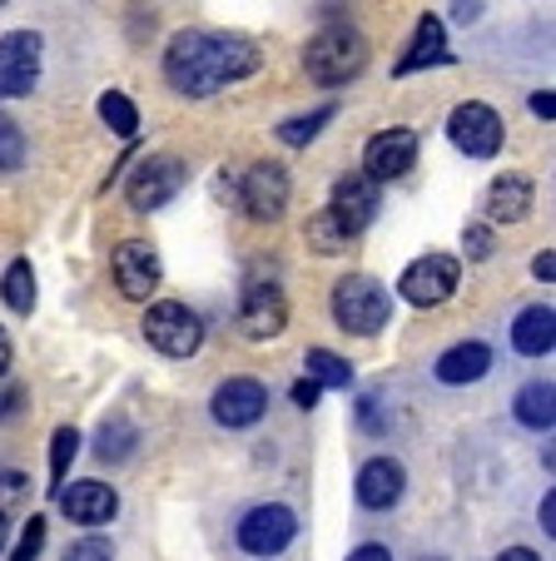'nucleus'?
Returning a JSON list of instances; mask_svg holds the SVG:
<instances>
[{
  "label": "nucleus",
  "mask_w": 556,
  "mask_h": 561,
  "mask_svg": "<svg viewBox=\"0 0 556 561\" xmlns=\"http://www.w3.org/2000/svg\"><path fill=\"white\" fill-rule=\"evenodd\" d=\"M259 70V50L243 35H214V31H179L164 50V75L179 95H214L229 80Z\"/></svg>",
  "instance_id": "1"
},
{
  "label": "nucleus",
  "mask_w": 556,
  "mask_h": 561,
  "mask_svg": "<svg viewBox=\"0 0 556 561\" xmlns=\"http://www.w3.org/2000/svg\"><path fill=\"white\" fill-rule=\"evenodd\" d=\"M348 561H393V551L378 547V541H363L358 551H348Z\"/></svg>",
  "instance_id": "33"
},
{
  "label": "nucleus",
  "mask_w": 556,
  "mask_h": 561,
  "mask_svg": "<svg viewBox=\"0 0 556 561\" xmlns=\"http://www.w3.org/2000/svg\"><path fill=\"white\" fill-rule=\"evenodd\" d=\"M135 453V427L129 423H105L95 437V457L100 462H125V457Z\"/></svg>",
  "instance_id": "27"
},
{
  "label": "nucleus",
  "mask_w": 556,
  "mask_h": 561,
  "mask_svg": "<svg viewBox=\"0 0 556 561\" xmlns=\"http://www.w3.org/2000/svg\"><path fill=\"white\" fill-rule=\"evenodd\" d=\"M25 492V482L15 472H0V502H11V497H21Z\"/></svg>",
  "instance_id": "35"
},
{
  "label": "nucleus",
  "mask_w": 556,
  "mask_h": 561,
  "mask_svg": "<svg viewBox=\"0 0 556 561\" xmlns=\"http://www.w3.org/2000/svg\"><path fill=\"white\" fill-rule=\"evenodd\" d=\"M0 551H5V517H0Z\"/></svg>",
  "instance_id": "44"
},
{
  "label": "nucleus",
  "mask_w": 556,
  "mask_h": 561,
  "mask_svg": "<svg viewBox=\"0 0 556 561\" xmlns=\"http://www.w3.org/2000/svg\"><path fill=\"white\" fill-rule=\"evenodd\" d=\"M447 135H452V145H457L462 154L492 159L497 149H502V115H497L492 105H483V100H467V105L452 110Z\"/></svg>",
  "instance_id": "6"
},
{
  "label": "nucleus",
  "mask_w": 556,
  "mask_h": 561,
  "mask_svg": "<svg viewBox=\"0 0 556 561\" xmlns=\"http://www.w3.org/2000/svg\"><path fill=\"white\" fill-rule=\"evenodd\" d=\"M457 278H462L457 259H452V254H428V259H418V264L402 268L398 294L408 298V304H418V308H438L442 298H452Z\"/></svg>",
  "instance_id": "7"
},
{
  "label": "nucleus",
  "mask_w": 556,
  "mask_h": 561,
  "mask_svg": "<svg viewBox=\"0 0 556 561\" xmlns=\"http://www.w3.org/2000/svg\"><path fill=\"white\" fill-rule=\"evenodd\" d=\"M467 244H473V259L492 254V239H487V229H467Z\"/></svg>",
  "instance_id": "36"
},
{
  "label": "nucleus",
  "mask_w": 556,
  "mask_h": 561,
  "mask_svg": "<svg viewBox=\"0 0 556 561\" xmlns=\"http://www.w3.org/2000/svg\"><path fill=\"white\" fill-rule=\"evenodd\" d=\"M25 164V135L11 115H0V170H21Z\"/></svg>",
  "instance_id": "29"
},
{
  "label": "nucleus",
  "mask_w": 556,
  "mask_h": 561,
  "mask_svg": "<svg viewBox=\"0 0 556 561\" xmlns=\"http://www.w3.org/2000/svg\"><path fill=\"white\" fill-rule=\"evenodd\" d=\"M536 517H542L546 537H552V531H556V497H552V492H546V502H542V512H536Z\"/></svg>",
  "instance_id": "39"
},
{
  "label": "nucleus",
  "mask_w": 556,
  "mask_h": 561,
  "mask_svg": "<svg viewBox=\"0 0 556 561\" xmlns=\"http://www.w3.org/2000/svg\"><path fill=\"white\" fill-rule=\"evenodd\" d=\"M402 488H408V472H402L398 457H373V462L358 467V488H353L358 492V507L388 512V507H398Z\"/></svg>",
  "instance_id": "14"
},
{
  "label": "nucleus",
  "mask_w": 556,
  "mask_h": 561,
  "mask_svg": "<svg viewBox=\"0 0 556 561\" xmlns=\"http://www.w3.org/2000/svg\"><path fill=\"white\" fill-rule=\"evenodd\" d=\"M304 239H308V249H314V254H343V249L353 244L358 233L348 229V219H343V214L324 209V214H314V219H308Z\"/></svg>",
  "instance_id": "22"
},
{
  "label": "nucleus",
  "mask_w": 556,
  "mask_h": 561,
  "mask_svg": "<svg viewBox=\"0 0 556 561\" xmlns=\"http://www.w3.org/2000/svg\"><path fill=\"white\" fill-rule=\"evenodd\" d=\"M209 408L224 427H253L269 413V388L259 378H229V382H219Z\"/></svg>",
  "instance_id": "13"
},
{
  "label": "nucleus",
  "mask_w": 556,
  "mask_h": 561,
  "mask_svg": "<svg viewBox=\"0 0 556 561\" xmlns=\"http://www.w3.org/2000/svg\"><path fill=\"white\" fill-rule=\"evenodd\" d=\"M556 343V313L552 308H522L512 323V348L522 353V358H542V353H552Z\"/></svg>",
  "instance_id": "19"
},
{
  "label": "nucleus",
  "mask_w": 556,
  "mask_h": 561,
  "mask_svg": "<svg viewBox=\"0 0 556 561\" xmlns=\"http://www.w3.org/2000/svg\"><path fill=\"white\" fill-rule=\"evenodd\" d=\"M0 5H5V0H0Z\"/></svg>",
  "instance_id": "46"
},
{
  "label": "nucleus",
  "mask_w": 556,
  "mask_h": 561,
  "mask_svg": "<svg viewBox=\"0 0 556 561\" xmlns=\"http://www.w3.org/2000/svg\"><path fill=\"white\" fill-rule=\"evenodd\" d=\"M497 561H536V551H526V547H507Z\"/></svg>",
  "instance_id": "41"
},
{
  "label": "nucleus",
  "mask_w": 556,
  "mask_h": 561,
  "mask_svg": "<svg viewBox=\"0 0 556 561\" xmlns=\"http://www.w3.org/2000/svg\"><path fill=\"white\" fill-rule=\"evenodd\" d=\"M447 60L452 55H447V31H442V21L438 15H422L418 35H412L408 55L398 60V70L393 75H418V70H428V65H447Z\"/></svg>",
  "instance_id": "18"
},
{
  "label": "nucleus",
  "mask_w": 556,
  "mask_h": 561,
  "mask_svg": "<svg viewBox=\"0 0 556 561\" xmlns=\"http://www.w3.org/2000/svg\"><path fill=\"white\" fill-rule=\"evenodd\" d=\"M517 417H522V427H552V417H556V392H552V382H526L522 392H517Z\"/></svg>",
  "instance_id": "23"
},
{
  "label": "nucleus",
  "mask_w": 556,
  "mask_h": 561,
  "mask_svg": "<svg viewBox=\"0 0 556 561\" xmlns=\"http://www.w3.org/2000/svg\"><path fill=\"white\" fill-rule=\"evenodd\" d=\"M100 119H105V125L115 129L120 139H135V135H139L135 100H129V95H120V90H105V95H100Z\"/></svg>",
  "instance_id": "26"
},
{
  "label": "nucleus",
  "mask_w": 556,
  "mask_h": 561,
  "mask_svg": "<svg viewBox=\"0 0 556 561\" xmlns=\"http://www.w3.org/2000/svg\"><path fill=\"white\" fill-rule=\"evenodd\" d=\"M487 214H492L497 224H517L532 214V180L526 174H502V180H492V190H487Z\"/></svg>",
  "instance_id": "20"
},
{
  "label": "nucleus",
  "mask_w": 556,
  "mask_h": 561,
  "mask_svg": "<svg viewBox=\"0 0 556 561\" xmlns=\"http://www.w3.org/2000/svg\"><path fill=\"white\" fill-rule=\"evenodd\" d=\"M145 339L155 343L164 358H194V353H200V343H204V323H200V313H194V308L164 298V304H149Z\"/></svg>",
  "instance_id": "4"
},
{
  "label": "nucleus",
  "mask_w": 556,
  "mask_h": 561,
  "mask_svg": "<svg viewBox=\"0 0 556 561\" xmlns=\"http://www.w3.org/2000/svg\"><path fill=\"white\" fill-rule=\"evenodd\" d=\"M75 453H80V433H75V427H60V433L50 437V488L55 492L65 488V472H70Z\"/></svg>",
  "instance_id": "28"
},
{
  "label": "nucleus",
  "mask_w": 556,
  "mask_h": 561,
  "mask_svg": "<svg viewBox=\"0 0 556 561\" xmlns=\"http://www.w3.org/2000/svg\"><path fill=\"white\" fill-rule=\"evenodd\" d=\"M60 512L80 527H105L120 512V497L105 482H70V488H60Z\"/></svg>",
  "instance_id": "16"
},
{
  "label": "nucleus",
  "mask_w": 556,
  "mask_h": 561,
  "mask_svg": "<svg viewBox=\"0 0 556 561\" xmlns=\"http://www.w3.org/2000/svg\"><path fill=\"white\" fill-rule=\"evenodd\" d=\"M65 561H115V551H110L105 537H84V541H75V547L65 551Z\"/></svg>",
  "instance_id": "31"
},
{
  "label": "nucleus",
  "mask_w": 556,
  "mask_h": 561,
  "mask_svg": "<svg viewBox=\"0 0 556 561\" xmlns=\"http://www.w3.org/2000/svg\"><path fill=\"white\" fill-rule=\"evenodd\" d=\"M532 274H536V278H546V284H552V278H556V254H552V249H546V254H536Z\"/></svg>",
  "instance_id": "37"
},
{
  "label": "nucleus",
  "mask_w": 556,
  "mask_h": 561,
  "mask_svg": "<svg viewBox=\"0 0 556 561\" xmlns=\"http://www.w3.org/2000/svg\"><path fill=\"white\" fill-rule=\"evenodd\" d=\"M41 80V35L11 31L0 35V100H21Z\"/></svg>",
  "instance_id": "5"
},
{
  "label": "nucleus",
  "mask_w": 556,
  "mask_h": 561,
  "mask_svg": "<svg viewBox=\"0 0 556 561\" xmlns=\"http://www.w3.org/2000/svg\"><path fill=\"white\" fill-rule=\"evenodd\" d=\"M239 199H243V214L259 219V224L284 219V209H288V170L284 164H273V159L253 164V170L243 174V184H239Z\"/></svg>",
  "instance_id": "8"
},
{
  "label": "nucleus",
  "mask_w": 556,
  "mask_h": 561,
  "mask_svg": "<svg viewBox=\"0 0 556 561\" xmlns=\"http://www.w3.org/2000/svg\"><path fill=\"white\" fill-rule=\"evenodd\" d=\"M11 368V339H5V329H0V373Z\"/></svg>",
  "instance_id": "42"
},
{
  "label": "nucleus",
  "mask_w": 556,
  "mask_h": 561,
  "mask_svg": "<svg viewBox=\"0 0 556 561\" xmlns=\"http://www.w3.org/2000/svg\"><path fill=\"white\" fill-rule=\"evenodd\" d=\"M288 323V298L279 284H253L249 294H243V308H239V333L253 343H269L279 339Z\"/></svg>",
  "instance_id": "11"
},
{
  "label": "nucleus",
  "mask_w": 556,
  "mask_h": 561,
  "mask_svg": "<svg viewBox=\"0 0 556 561\" xmlns=\"http://www.w3.org/2000/svg\"><path fill=\"white\" fill-rule=\"evenodd\" d=\"M487 368H492V348H487V343H477V339L473 343H457V348H447L438 358V378L442 382H457V388H462V382H477Z\"/></svg>",
  "instance_id": "21"
},
{
  "label": "nucleus",
  "mask_w": 556,
  "mask_h": 561,
  "mask_svg": "<svg viewBox=\"0 0 556 561\" xmlns=\"http://www.w3.org/2000/svg\"><path fill=\"white\" fill-rule=\"evenodd\" d=\"M318 392H324V388H318L314 378H304V382L294 388V403H298V408H314V403H318Z\"/></svg>",
  "instance_id": "34"
},
{
  "label": "nucleus",
  "mask_w": 556,
  "mask_h": 561,
  "mask_svg": "<svg viewBox=\"0 0 556 561\" xmlns=\"http://www.w3.org/2000/svg\"><path fill=\"white\" fill-rule=\"evenodd\" d=\"M333 214H343L348 229H367V219L378 214V190H373V180L367 174H343V180L333 184V204H328Z\"/></svg>",
  "instance_id": "17"
},
{
  "label": "nucleus",
  "mask_w": 556,
  "mask_h": 561,
  "mask_svg": "<svg viewBox=\"0 0 556 561\" xmlns=\"http://www.w3.org/2000/svg\"><path fill=\"white\" fill-rule=\"evenodd\" d=\"M324 125H328V110H314L308 119H284V125H279V139H284V145H308Z\"/></svg>",
  "instance_id": "30"
},
{
  "label": "nucleus",
  "mask_w": 556,
  "mask_h": 561,
  "mask_svg": "<svg viewBox=\"0 0 556 561\" xmlns=\"http://www.w3.org/2000/svg\"><path fill=\"white\" fill-rule=\"evenodd\" d=\"M418 159V135L412 129H378L367 139V154H363V170L373 184H388V180H402Z\"/></svg>",
  "instance_id": "12"
},
{
  "label": "nucleus",
  "mask_w": 556,
  "mask_h": 561,
  "mask_svg": "<svg viewBox=\"0 0 556 561\" xmlns=\"http://www.w3.org/2000/svg\"><path fill=\"white\" fill-rule=\"evenodd\" d=\"M422 561H428V557H422ZM432 561H442V557H432Z\"/></svg>",
  "instance_id": "45"
},
{
  "label": "nucleus",
  "mask_w": 556,
  "mask_h": 561,
  "mask_svg": "<svg viewBox=\"0 0 556 561\" xmlns=\"http://www.w3.org/2000/svg\"><path fill=\"white\" fill-rule=\"evenodd\" d=\"M0 294H5V304H11L15 313H31V308H35V274H31V259H15V264L5 268V278H0Z\"/></svg>",
  "instance_id": "24"
},
{
  "label": "nucleus",
  "mask_w": 556,
  "mask_h": 561,
  "mask_svg": "<svg viewBox=\"0 0 556 561\" xmlns=\"http://www.w3.org/2000/svg\"><path fill=\"white\" fill-rule=\"evenodd\" d=\"M15 403H21V392H15V388H0V417H11Z\"/></svg>",
  "instance_id": "40"
},
{
  "label": "nucleus",
  "mask_w": 556,
  "mask_h": 561,
  "mask_svg": "<svg viewBox=\"0 0 556 561\" xmlns=\"http://www.w3.org/2000/svg\"><path fill=\"white\" fill-rule=\"evenodd\" d=\"M477 15V0H457V21H473Z\"/></svg>",
  "instance_id": "43"
},
{
  "label": "nucleus",
  "mask_w": 556,
  "mask_h": 561,
  "mask_svg": "<svg viewBox=\"0 0 556 561\" xmlns=\"http://www.w3.org/2000/svg\"><path fill=\"white\" fill-rule=\"evenodd\" d=\"M115 284H120V294L125 298H135V304H145L149 294H155V284H159V254L149 244H120L115 249Z\"/></svg>",
  "instance_id": "15"
},
{
  "label": "nucleus",
  "mask_w": 556,
  "mask_h": 561,
  "mask_svg": "<svg viewBox=\"0 0 556 561\" xmlns=\"http://www.w3.org/2000/svg\"><path fill=\"white\" fill-rule=\"evenodd\" d=\"M308 378L318 382V388H353V368H348L338 353H328V348H308Z\"/></svg>",
  "instance_id": "25"
},
{
  "label": "nucleus",
  "mask_w": 556,
  "mask_h": 561,
  "mask_svg": "<svg viewBox=\"0 0 556 561\" xmlns=\"http://www.w3.org/2000/svg\"><path fill=\"white\" fill-rule=\"evenodd\" d=\"M532 115H542V119H552V115H556V95H552V90L532 95Z\"/></svg>",
  "instance_id": "38"
},
{
  "label": "nucleus",
  "mask_w": 556,
  "mask_h": 561,
  "mask_svg": "<svg viewBox=\"0 0 556 561\" xmlns=\"http://www.w3.org/2000/svg\"><path fill=\"white\" fill-rule=\"evenodd\" d=\"M41 547H45V517H31V527L21 531V547H15L11 561H35L41 557Z\"/></svg>",
  "instance_id": "32"
},
{
  "label": "nucleus",
  "mask_w": 556,
  "mask_h": 561,
  "mask_svg": "<svg viewBox=\"0 0 556 561\" xmlns=\"http://www.w3.org/2000/svg\"><path fill=\"white\" fill-rule=\"evenodd\" d=\"M333 318L343 333H358V339H367V333H378L383 323H388V288L378 284V278L367 274H348L333 284Z\"/></svg>",
  "instance_id": "3"
},
{
  "label": "nucleus",
  "mask_w": 556,
  "mask_h": 561,
  "mask_svg": "<svg viewBox=\"0 0 556 561\" xmlns=\"http://www.w3.org/2000/svg\"><path fill=\"white\" fill-rule=\"evenodd\" d=\"M363 65H367V41L358 31H348V25H328L304 45V70L318 85H348L353 75H363Z\"/></svg>",
  "instance_id": "2"
},
{
  "label": "nucleus",
  "mask_w": 556,
  "mask_h": 561,
  "mask_svg": "<svg viewBox=\"0 0 556 561\" xmlns=\"http://www.w3.org/2000/svg\"><path fill=\"white\" fill-rule=\"evenodd\" d=\"M298 531V517L288 507H279V502H263V507H253L249 517L239 522V547L253 551V557H279V551L294 541Z\"/></svg>",
  "instance_id": "10"
},
{
  "label": "nucleus",
  "mask_w": 556,
  "mask_h": 561,
  "mask_svg": "<svg viewBox=\"0 0 556 561\" xmlns=\"http://www.w3.org/2000/svg\"><path fill=\"white\" fill-rule=\"evenodd\" d=\"M184 190V159L174 154H149L145 164L135 170V180H129V204H135L139 214L149 209H164L174 194Z\"/></svg>",
  "instance_id": "9"
}]
</instances>
